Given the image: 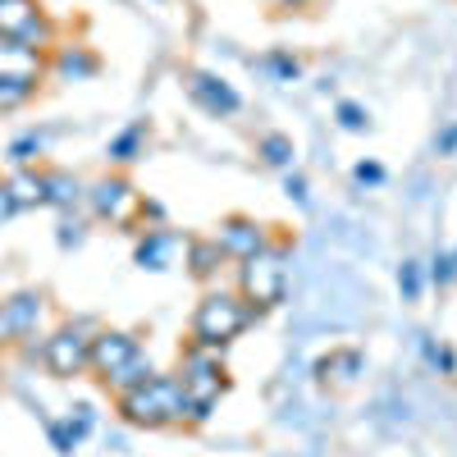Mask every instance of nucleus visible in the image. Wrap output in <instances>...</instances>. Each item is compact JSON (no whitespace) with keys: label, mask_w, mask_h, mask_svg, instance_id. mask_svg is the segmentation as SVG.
<instances>
[{"label":"nucleus","mask_w":457,"mask_h":457,"mask_svg":"<svg viewBox=\"0 0 457 457\" xmlns=\"http://www.w3.org/2000/svg\"><path fill=\"white\" fill-rule=\"evenodd\" d=\"M357 179L361 183H379V165H357Z\"/></svg>","instance_id":"nucleus-30"},{"label":"nucleus","mask_w":457,"mask_h":457,"mask_svg":"<svg viewBox=\"0 0 457 457\" xmlns=\"http://www.w3.org/2000/svg\"><path fill=\"white\" fill-rule=\"evenodd\" d=\"M224 261H228V256L220 252V243H215V238L187 243V265H193V275H197V279H215Z\"/></svg>","instance_id":"nucleus-16"},{"label":"nucleus","mask_w":457,"mask_h":457,"mask_svg":"<svg viewBox=\"0 0 457 457\" xmlns=\"http://www.w3.org/2000/svg\"><path fill=\"white\" fill-rule=\"evenodd\" d=\"M261 156H265V165L288 170V165H293V142H288L284 133H265V137H261Z\"/></svg>","instance_id":"nucleus-20"},{"label":"nucleus","mask_w":457,"mask_h":457,"mask_svg":"<svg viewBox=\"0 0 457 457\" xmlns=\"http://www.w3.org/2000/svg\"><path fill=\"white\" fill-rule=\"evenodd\" d=\"M252 320V307L243 297L234 293H206L197 302V316H193V343H202V348L220 353L228 338H238Z\"/></svg>","instance_id":"nucleus-3"},{"label":"nucleus","mask_w":457,"mask_h":457,"mask_svg":"<svg viewBox=\"0 0 457 457\" xmlns=\"http://www.w3.org/2000/svg\"><path fill=\"white\" fill-rule=\"evenodd\" d=\"M435 279H439V284H453V279H457V256H453V252L435 261Z\"/></svg>","instance_id":"nucleus-26"},{"label":"nucleus","mask_w":457,"mask_h":457,"mask_svg":"<svg viewBox=\"0 0 457 457\" xmlns=\"http://www.w3.org/2000/svg\"><path fill=\"white\" fill-rule=\"evenodd\" d=\"M46 202H51V206H60V211L79 206V202H83V187H79V179L64 174V170H51V174H46Z\"/></svg>","instance_id":"nucleus-17"},{"label":"nucleus","mask_w":457,"mask_h":457,"mask_svg":"<svg viewBox=\"0 0 457 457\" xmlns=\"http://www.w3.org/2000/svg\"><path fill=\"white\" fill-rule=\"evenodd\" d=\"M142 348H137V338L133 334H124V329H101L96 338H92V357H87V366L105 379V375H114L124 361H133Z\"/></svg>","instance_id":"nucleus-7"},{"label":"nucleus","mask_w":457,"mask_h":457,"mask_svg":"<svg viewBox=\"0 0 457 457\" xmlns=\"http://www.w3.org/2000/svg\"><path fill=\"white\" fill-rule=\"evenodd\" d=\"M215 243H220L224 256L243 261V256H252L256 247H265V234H261V224H256V220H247V215H228V220L220 224Z\"/></svg>","instance_id":"nucleus-11"},{"label":"nucleus","mask_w":457,"mask_h":457,"mask_svg":"<svg viewBox=\"0 0 457 457\" xmlns=\"http://www.w3.org/2000/svg\"><path fill=\"white\" fill-rule=\"evenodd\" d=\"M42 320V293H14L0 302V343L5 338H23Z\"/></svg>","instance_id":"nucleus-9"},{"label":"nucleus","mask_w":457,"mask_h":457,"mask_svg":"<svg viewBox=\"0 0 457 457\" xmlns=\"http://www.w3.org/2000/svg\"><path fill=\"white\" fill-rule=\"evenodd\" d=\"M46 430H51V444H55V453H73V448H79V439H73V430H69L64 421H51Z\"/></svg>","instance_id":"nucleus-24"},{"label":"nucleus","mask_w":457,"mask_h":457,"mask_svg":"<svg viewBox=\"0 0 457 457\" xmlns=\"http://www.w3.org/2000/svg\"><path fill=\"white\" fill-rule=\"evenodd\" d=\"M37 87L32 83H14V79H0V110H19Z\"/></svg>","instance_id":"nucleus-23"},{"label":"nucleus","mask_w":457,"mask_h":457,"mask_svg":"<svg viewBox=\"0 0 457 457\" xmlns=\"http://www.w3.org/2000/svg\"><path fill=\"white\" fill-rule=\"evenodd\" d=\"M275 73H279V79H297L302 69H297V60H284V55H279V60H275Z\"/></svg>","instance_id":"nucleus-29"},{"label":"nucleus","mask_w":457,"mask_h":457,"mask_svg":"<svg viewBox=\"0 0 457 457\" xmlns=\"http://www.w3.org/2000/svg\"><path fill=\"white\" fill-rule=\"evenodd\" d=\"M5 187H10V197H14V206H19V211H28V206H46V174H37V170H19Z\"/></svg>","instance_id":"nucleus-14"},{"label":"nucleus","mask_w":457,"mask_h":457,"mask_svg":"<svg viewBox=\"0 0 457 457\" xmlns=\"http://www.w3.org/2000/svg\"><path fill=\"white\" fill-rule=\"evenodd\" d=\"M92 325H64L46 338V366L55 379H73V375H83L87 370V357H92Z\"/></svg>","instance_id":"nucleus-5"},{"label":"nucleus","mask_w":457,"mask_h":457,"mask_svg":"<svg viewBox=\"0 0 457 457\" xmlns=\"http://www.w3.org/2000/svg\"><path fill=\"white\" fill-rule=\"evenodd\" d=\"M55 69L64 73V79H92V73H96V60H92L83 46H73V51H60Z\"/></svg>","instance_id":"nucleus-19"},{"label":"nucleus","mask_w":457,"mask_h":457,"mask_svg":"<svg viewBox=\"0 0 457 457\" xmlns=\"http://www.w3.org/2000/svg\"><path fill=\"white\" fill-rule=\"evenodd\" d=\"M87 202H92V211H96L101 220L124 224V220L133 215V206H137V193H133L124 179H101L92 193H87Z\"/></svg>","instance_id":"nucleus-10"},{"label":"nucleus","mask_w":457,"mask_h":457,"mask_svg":"<svg viewBox=\"0 0 457 457\" xmlns=\"http://www.w3.org/2000/svg\"><path fill=\"white\" fill-rule=\"evenodd\" d=\"M338 120H343V129H366V114H361V105H353V101H343L338 105Z\"/></svg>","instance_id":"nucleus-25"},{"label":"nucleus","mask_w":457,"mask_h":457,"mask_svg":"<svg viewBox=\"0 0 457 457\" xmlns=\"http://www.w3.org/2000/svg\"><path fill=\"white\" fill-rule=\"evenodd\" d=\"M137 142H142V129H124L120 137L110 142V161H120V165L137 161Z\"/></svg>","instance_id":"nucleus-22"},{"label":"nucleus","mask_w":457,"mask_h":457,"mask_svg":"<svg viewBox=\"0 0 457 457\" xmlns=\"http://www.w3.org/2000/svg\"><path fill=\"white\" fill-rule=\"evenodd\" d=\"M174 379L183 385L187 403H193V421H206L211 407H215V398L224 394V366H220V357H215L211 348H202V343H193V348L183 353Z\"/></svg>","instance_id":"nucleus-4"},{"label":"nucleus","mask_w":457,"mask_h":457,"mask_svg":"<svg viewBox=\"0 0 457 457\" xmlns=\"http://www.w3.org/2000/svg\"><path fill=\"white\" fill-rule=\"evenodd\" d=\"M284 5H307V0H284Z\"/></svg>","instance_id":"nucleus-32"},{"label":"nucleus","mask_w":457,"mask_h":457,"mask_svg":"<svg viewBox=\"0 0 457 457\" xmlns=\"http://www.w3.org/2000/svg\"><path fill=\"white\" fill-rule=\"evenodd\" d=\"M316 375H320V385H334V389H348L353 379L361 375V353L353 348H343V353H329L316 361Z\"/></svg>","instance_id":"nucleus-12"},{"label":"nucleus","mask_w":457,"mask_h":457,"mask_svg":"<svg viewBox=\"0 0 457 457\" xmlns=\"http://www.w3.org/2000/svg\"><path fill=\"white\" fill-rule=\"evenodd\" d=\"M187 87H193V96L202 101V105H211V110H224V114H234L243 101H238V92L234 87H224L220 79H211V73H193V83H187Z\"/></svg>","instance_id":"nucleus-13"},{"label":"nucleus","mask_w":457,"mask_h":457,"mask_svg":"<svg viewBox=\"0 0 457 457\" xmlns=\"http://www.w3.org/2000/svg\"><path fill=\"white\" fill-rule=\"evenodd\" d=\"M42 146H46V137H42V133H23V137L10 146V161H14L19 170H28V161H32V156H42Z\"/></svg>","instance_id":"nucleus-21"},{"label":"nucleus","mask_w":457,"mask_h":457,"mask_svg":"<svg viewBox=\"0 0 457 457\" xmlns=\"http://www.w3.org/2000/svg\"><path fill=\"white\" fill-rule=\"evenodd\" d=\"M120 411H124V421L129 426H146V430H156V426H174V421H193V403H187L183 385L170 375H151L146 385L120 394Z\"/></svg>","instance_id":"nucleus-1"},{"label":"nucleus","mask_w":457,"mask_h":457,"mask_svg":"<svg viewBox=\"0 0 457 457\" xmlns=\"http://www.w3.org/2000/svg\"><path fill=\"white\" fill-rule=\"evenodd\" d=\"M284 279H288V256H284V247H275V243L256 247V252L243 256V265H238V288H243V302H247L252 312L275 307L279 293H284Z\"/></svg>","instance_id":"nucleus-2"},{"label":"nucleus","mask_w":457,"mask_h":457,"mask_svg":"<svg viewBox=\"0 0 457 457\" xmlns=\"http://www.w3.org/2000/svg\"><path fill=\"white\" fill-rule=\"evenodd\" d=\"M170 247H174V238L165 234V228H151V234L142 238V247H137V265H146V270H161V265L170 261Z\"/></svg>","instance_id":"nucleus-18"},{"label":"nucleus","mask_w":457,"mask_h":457,"mask_svg":"<svg viewBox=\"0 0 457 457\" xmlns=\"http://www.w3.org/2000/svg\"><path fill=\"white\" fill-rule=\"evenodd\" d=\"M46 69V55L37 46H23L19 37H0V79H14V83H32L42 79Z\"/></svg>","instance_id":"nucleus-8"},{"label":"nucleus","mask_w":457,"mask_h":457,"mask_svg":"<svg viewBox=\"0 0 457 457\" xmlns=\"http://www.w3.org/2000/svg\"><path fill=\"white\" fill-rule=\"evenodd\" d=\"M151 375H156V370H151V361L137 353L133 361H124L120 370H114V375H105V389L114 394V398H120V394H129V389H137V385H146V379Z\"/></svg>","instance_id":"nucleus-15"},{"label":"nucleus","mask_w":457,"mask_h":457,"mask_svg":"<svg viewBox=\"0 0 457 457\" xmlns=\"http://www.w3.org/2000/svg\"><path fill=\"white\" fill-rule=\"evenodd\" d=\"M288 193H293L297 202H307V179H288Z\"/></svg>","instance_id":"nucleus-31"},{"label":"nucleus","mask_w":457,"mask_h":457,"mask_svg":"<svg viewBox=\"0 0 457 457\" xmlns=\"http://www.w3.org/2000/svg\"><path fill=\"white\" fill-rule=\"evenodd\" d=\"M14 211H19V206H14V197H10V187L0 183V224H5V220H10Z\"/></svg>","instance_id":"nucleus-28"},{"label":"nucleus","mask_w":457,"mask_h":457,"mask_svg":"<svg viewBox=\"0 0 457 457\" xmlns=\"http://www.w3.org/2000/svg\"><path fill=\"white\" fill-rule=\"evenodd\" d=\"M398 284H403V293H407V297H416V293H421V270H416V265H403Z\"/></svg>","instance_id":"nucleus-27"},{"label":"nucleus","mask_w":457,"mask_h":457,"mask_svg":"<svg viewBox=\"0 0 457 457\" xmlns=\"http://www.w3.org/2000/svg\"><path fill=\"white\" fill-rule=\"evenodd\" d=\"M0 37H19L23 46L42 51L51 42V23L42 19L37 0H0Z\"/></svg>","instance_id":"nucleus-6"}]
</instances>
